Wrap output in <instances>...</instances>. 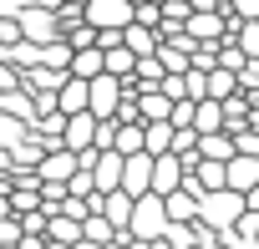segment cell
<instances>
[{
    "label": "cell",
    "instance_id": "obj_3",
    "mask_svg": "<svg viewBox=\"0 0 259 249\" xmlns=\"http://www.w3.org/2000/svg\"><path fill=\"white\" fill-rule=\"evenodd\" d=\"M81 21L92 31H122L133 26V0H81Z\"/></svg>",
    "mask_w": 259,
    "mask_h": 249
},
{
    "label": "cell",
    "instance_id": "obj_1",
    "mask_svg": "<svg viewBox=\"0 0 259 249\" xmlns=\"http://www.w3.org/2000/svg\"><path fill=\"white\" fill-rule=\"evenodd\" d=\"M239 219H244V198H239V193L219 188V193H203V198H198V224H203V229L229 234Z\"/></svg>",
    "mask_w": 259,
    "mask_h": 249
},
{
    "label": "cell",
    "instance_id": "obj_16",
    "mask_svg": "<svg viewBox=\"0 0 259 249\" xmlns=\"http://www.w3.org/2000/svg\"><path fill=\"white\" fill-rule=\"evenodd\" d=\"M163 214H168V224H193V219H198V198H193L188 188H178V193L163 198Z\"/></svg>",
    "mask_w": 259,
    "mask_h": 249
},
{
    "label": "cell",
    "instance_id": "obj_15",
    "mask_svg": "<svg viewBox=\"0 0 259 249\" xmlns=\"http://www.w3.org/2000/svg\"><path fill=\"white\" fill-rule=\"evenodd\" d=\"M193 153H198L203 163H229V158H234V138H229V133H203Z\"/></svg>",
    "mask_w": 259,
    "mask_h": 249
},
{
    "label": "cell",
    "instance_id": "obj_31",
    "mask_svg": "<svg viewBox=\"0 0 259 249\" xmlns=\"http://www.w3.org/2000/svg\"><path fill=\"white\" fill-rule=\"evenodd\" d=\"M41 249H71V244H51V239H46V244H41Z\"/></svg>",
    "mask_w": 259,
    "mask_h": 249
},
{
    "label": "cell",
    "instance_id": "obj_29",
    "mask_svg": "<svg viewBox=\"0 0 259 249\" xmlns=\"http://www.w3.org/2000/svg\"><path fill=\"white\" fill-rule=\"evenodd\" d=\"M244 128H254V133H259V102L249 107V117H244Z\"/></svg>",
    "mask_w": 259,
    "mask_h": 249
},
{
    "label": "cell",
    "instance_id": "obj_19",
    "mask_svg": "<svg viewBox=\"0 0 259 249\" xmlns=\"http://www.w3.org/2000/svg\"><path fill=\"white\" fill-rule=\"evenodd\" d=\"M229 41L244 51V61H259V21H234L229 26Z\"/></svg>",
    "mask_w": 259,
    "mask_h": 249
},
{
    "label": "cell",
    "instance_id": "obj_30",
    "mask_svg": "<svg viewBox=\"0 0 259 249\" xmlns=\"http://www.w3.org/2000/svg\"><path fill=\"white\" fill-rule=\"evenodd\" d=\"M71 249H102V244H92V239H76V244H71Z\"/></svg>",
    "mask_w": 259,
    "mask_h": 249
},
{
    "label": "cell",
    "instance_id": "obj_11",
    "mask_svg": "<svg viewBox=\"0 0 259 249\" xmlns=\"http://www.w3.org/2000/svg\"><path fill=\"white\" fill-rule=\"evenodd\" d=\"M87 168H92V188H97V193H112V188L122 183V158H117L112 148H107V153H92Z\"/></svg>",
    "mask_w": 259,
    "mask_h": 249
},
{
    "label": "cell",
    "instance_id": "obj_26",
    "mask_svg": "<svg viewBox=\"0 0 259 249\" xmlns=\"http://www.w3.org/2000/svg\"><path fill=\"white\" fill-rule=\"evenodd\" d=\"M234 153L259 158V133H254V128H239V133H234Z\"/></svg>",
    "mask_w": 259,
    "mask_h": 249
},
{
    "label": "cell",
    "instance_id": "obj_13",
    "mask_svg": "<svg viewBox=\"0 0 259 249\" xmlns=\"http://www.w3.org/2000/svg\"><path fill=\"white\" fill-rule=\"evenodd\" d=\"M117 41L133 51V56H153V51H158V31H148V26H138V21H133V26H122Z\"/></svg>",
    "mask_w": 259,
    "mask_h": 249
},
{
    "label": "cell",
    "instance_id": "obj_24",
    "mask_svg": "<svg viewBox=\"0 0 259 249\" xmlns=\"http://www.w3.org/2000/svg\"><path fill=\"white\" fill-rule=\"evenodd\" d=\"M112 234H117V229H112L102 214H87V219H81V239H92V244H112Z\"/></svg>",
    "mask_w": 259,
    "mask_h": 249
},
{
    "label": "cell",
    "instance_id": "obj_20",
    "mask_svg": "<svg viewBox=\"0 0 259 249\" xmlns=\"http://www.w3.org/2000/svg\"><path fill=\"white\" fill-rule=\"evenodd\" d=\"M193 133H198V138H203V133H224V107H219V102H208V97L193 102Z\"/></svg>",
    "mask_w": 259,
    "mask_h": 249
},
{
    "label": "cell",
    "instance_id": "obj_18",
    "mask_svg": "<svg viewBox=\"0 0 259 249\" xmlns=\"http://www.w3.org/2000/svg\"><path fill=\"white\" fill-rule=\"evenodd\" d=\"M112 153H117V158L143 153V122H117V133H112Z\"/></svg>",
    "mask_w": 259,
    "mask_h": 249
},
{
    "label": "cell",
    "instance_id": "obj_21",
    "mask_svg": "<svg viewBox=\"0 0 259 249\" xmlns=\"http://www.w3.org/2000/svg\"><path fill=\"white\" fill-rule=\"evenodd\" d=\"M168 148H173V128H168V122H143V153L163 158Z\"/></svg>",
    "mask_w": 259,
    "mask_h": 249
},
{
    "label": "cell",
    "instance_id": "obj_5",
    "mask_svg": "<svg viewBox=\"0 0 259 249\" xmlns=\"http://www.w3.org/2000/svg\"><path fill=\"white\" fill-rule=\"evenodd\" d=\"M117 107H122V81H117V76H107V71H102V76H92V81H87V112H92L97 122H112V117H117Z\"/></svg>",
    "mask_w": 259,
    "mask_h": 249
},
{
    "label": "cell",
    "instance_id": "obj_4",
    "mask_svg": "<svg viewBox=\"0 0 259 249\" xmlns=\"http://www.w3.org/2000/svg\"><path fill=\"white\" fill-rule=\"evenodd\" d=\"M229 11H193L188 21H183V36L193 41V46H219L224 36H229Z\"/></svg>",
    "mask_w": 259,
    "mask_h": 249
},
{
    "label": "cell",
    "instance_id": "obj_22",
    "mask_svg": "<svg viewBox=\"0 0 259 249\" xmlns=\"http://www.w3.org/2000/svg\"><path fill=\"white\" fill-rule=\"evenodd\" d=\"M203 92H208V102H224V97H234V92H239V81H234V71L213 66V71H203Z\"/></svg>",
    "mask_w": 259,
    "mask_h": 249
},
{
    "label": "cell",
    "instance_id": "obj_10",
    "mask_svg": "<svg viewBox=\"0 0 259 249\" xmlns=\"http://www.w3.org/2000/svg\"><path fill=\"white\" fill-rule=\"evenodd\" d=\"M148 178H153V158H148V153L122 158V183H117V188H122L127 198H143V193H148Z\"/></svg>",
    "mask_w": 259,
    "mask_h": 249
},
{
    "label": "cell",
    "instance_id": "obj_28",
    "mask_svg": "<svg viewBox=\"0 0 259 249\" xmlns=\"http://www.w3.org/2000/svg\"><path fill=\"white\" fill-rule=\"evenodd\" d=\"M188 11H224V0H188Z\"/></svg>",
    "mask_w": 259,
    "mask_h": 249
},
{
    "label": "cell",
    "instance_id": "obj_9",
    "mask_svg": "<svg viewBox=\"0 0 259 249\" xmlns=\"http://www.w3.org/2000/svg\"><path fill=\"white\" fill-rule=\"evenodd\" d=\"M254 183H259V158H244V153H234V158L224 163V188L244 198Z\"/></svg>",
    "mask_w": 259,
    "mask_h": 249
},
{
    "label": "cell",
    "instance_id": "obj_23",
    "mask_svg": "<svg viewBox=\"0 0 259 249\" xmlns=\"http://www.w3.org/2000/svg\"><path fill=\"white\" fill-rule=\"evenodd\" d=\"M46 239H51V244H76V239H81V224L51 214V219H46Z\"/></svg>",
    "mask_w": 259,
    "mask_h": 249
},
{
    "label": "cell",
    "instance_id": "obj_2",
    "mask_svg": "<svg viewBox=\"0 0 259 249\" xmlns=\"http://www.w3.org/2000/svg\"><path fill=\"white\" fill-rule=\"evenodd\" d=\"M163 229H168L163 198H158V193L133 198V219H127V234H133V239H143V244H158V239H163Z\"/></svg>",
    "mask_w": 259,
    "mask_h": 249
},
{
    "label": "cell",
    "instance_id": "obj_12",
    "mask_svg": "<svg viewBox=\"0 0 259 249\" xmlns=\"http://www.w3.org/2000/svg\"><path fill=\"white\" fill-rule=\"evenodd\" d=\"M56 112H61V117H76V112H87V81H76V76H61V87H56Z\"/></svg>",
    "mask_w": 259,
    "mask_h": 249
},
{
    "label": "cell",
    "instance_id": "obj_17",
    "mask_svg": "<svg viewBox=\"0 0 259 249\" xmlns=\"http://www.w3.org/2000/svg\"><path fill=\"white\" fill-rule=\"evenodd\" d=\"M133 66H138V56H133V51H127L122 41L102 51V71H107V76H117V81H127V76H133Z\"/></svg>",
    "mask_w": 259,
    "mask_h": 249
},
{
    "label": "cell",
    "instance_id": "obj_27",
    "mask_svg": "<svg viewBox=\"0 0 259 249\" xmlns=\"http://www.w3.org/2000/svg\"><path fill=\"white\" fill-rule=\"evenodd\" d=\"M244 214H259V183H254V188L244 193Z\"/></svg>",
    "mask_w": 259,
    "mask_h": 249
},
{
    "label": "cell",
    "instance_id": "obj_7",
    "mask_svg": "<svg viewBox=\"0 0 259 249\" xmlns=\"http://www.w3.org/2000/svg\"><path fill=\"white\" fill-rule=\"evenodd\" d=\"M76 168H81V163H76V153L51 148V153H41V163H36V183H61V188H66V178H71Z\"/></svg>",
    "mask_w": 259,
    "mask_h": 249
},
{
    "label": "cell",
    "instance_id": "obj_32",
    "mask_svg": "<svg viewBox=\"0 0 259 249\" xmlns=\"http://www.w3.org/2000/svg\"><path fill=\"white\" fill-rule=\"evenodd\" d=\"M254 102H259V92H254Z\"/></svg>",
    "mask_w": 259,
    "mask_h": 249
},
{
    "label": "cell",
    "instance_id": "obj_14",
    "mask_svg": "<svg viewBox=\"0 0 259 249\" xmlns=\"http://www.w3.org/2000/svg\"><path fill=\"white\" fill-rule=\"evenodd\" d=\"M66 76H76V81H92V76H102V46L71 51V61H66Z\"/></svg>",
    "mask_w": 259,
    "mask_h": 249
},
{
    "label": "cell",
    "instance_id": "obj_8",
    "mask_svg": "<svg viewBox=\"0 0 259 249\" xmlns=\"http://www.w3.org/2000/svg\"><path fill=\"white\" fill-rule=\"evenodd\" d=\"M183 163L173 158V153H163V158H153V178H148V193H158V198H168V193H178L183 188Z\"/></svg>",
    "mask_w": 259,
    "mask_h": 249
},
{
    "label": "cell",
    "instance_id": "obj_6",
    "mask_svg": "<svg viewBox=\"0 0 259 249\" xmlns=\"http://www.w3.org/2000/svg\"><path fill=\"white\" fill-rule=\"evenodd\" d=\"M92 143H97V117L92 112H76V117H66L61 122V148L66 153H92Z\"/></svg>",
    "mask_w": 259,
    "mask_h": 249
},
{
    "label": "cell",
    "instance_id": "obj_25",
    "mask_svg": "<svg viewBox=\"0 0 259 249\" xmlns=\"http://www.w3.org/2000/svg\"><path fill=\"white\" fill-rule=\"evenodd\" d=\"M229 21H259V0H224Z\"/></svg>",
    "mask_w": 259,
    "mask_h": 249
}]
</instances>
